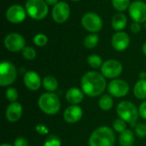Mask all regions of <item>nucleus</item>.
<instances>
[{
	"label": "nucleus",
	"instance_id": "1",
	"mask_svg": "<svg viewBox=\"0 0 146 146\" xmlns=\"http://www.w3.org/2000/svg\"><path fill=\"white\" fill-rule=\"evenodd\" d=\"M81 90L88 97L95 98L103 94L107 87L105 77L96 71L86 73L80 80Z\"/></svg>",
	"mask_w": 146,
	"mask_h": 146
},
{
	"label": "nucleus",
	"instance_id": "2",
	"mask_svg": "<svg viewBox=\"0 0 146 146\" xmlns=\"http://www.w3.org/2000/svg\"><path fill=\"white\" fill-rule=\"evenodd\" d=\"M115 136L114 131L106 126L99 127L90 135L89 146H114Z\"/></svg>",
	"mask_w": 146,
	"mask_h": 146
},
{
	"label": "nucleus",
	"instance_id": "3",
	"mask_svg": "<svg viewBox=\"0 0 146 146\" xmlns=\"http://www.w3.org/2000/svg\"><path fill=\"white\" fill-rule=\"evenodd\" d=\"M38 106L45 115H54L60 111L61 102L58 96L54 92H45L38 98Z\"/></svg>",
	"mask_w": 146,
	"mask_h": 146
},
{
	"label": "nucleus",
	"instance_id": "4",
	"mask_svg": "<svg viewBox=\"0 0 146 146\" xmlns=\"http://www.w3.org/2000/svg\"><path fill=\"white\" fill-rule=\"evenodd\" d=\"M116 112L119 118L124 120L127 123L132 125L133 127L136 126V122L139 117V110L135 104L130 101H122L121 102L116 108Z\"/></svg>",
	"mask_w": 146,
	"mask_h": 146
},
{
	"label": "nucleus",
	"instance_id": "5",
	"mask_svg": "<svg viewBox=\"0 0 146 146\" xmlns=\"http://www.w3.org/2000/svg\"><path fill=\"white\" fill-rule=\"evenodd\" d=\"M26 10L33 19L41 20L47 15L49 9L44 0H27L26 3Z\"/></svg>",
	"mask_w": 146,
	"mask_h": 146
},
{
	"label": "nucleus",
	"instance_id": "6",
	"mask_svg": "<svg viewBox=\"0 0 146 146\" xmlns=\"http://www.w3.org/2000/svg\"><path fill=\"white\" fill-rule=\"evenodd\" d=\"M17 77V71L15 65L9 62L3 61L0 64V86L6 87L12 85Z\"/></svg>",
	"mask_w": 146,
	"mask_h": 146
},
{
	"label": "nucleus",
	"instance_id": "7",
	"mask_svg": "<svg viewBox=\"0 0 146 146\" xmlns=\"http://www.w3.org/2000/svg\"><path fill=\"white\" fill-rule=\"evenodd\" d=\"M123 70V67L119 61L110 59L105 61L101 67V74L108 79L115 80L119 77Z\"/></svg>",
	"mask_w": 146,
	"mask_h": 146
},
{
	"label": "nucleus",
	"instance_id": "8",
	"mask_svg": "<svg viewBox=\"0 0 146 146\" xmlns=\"http://www.w3.org/2000/svg\"><path fill=\"white\" fill-rule=\"evenodd\" d=\"M128 83L121 79L112 80L107 86V90L112 97L115 98H123L127 96L129 92Z\"/></svg>",
	"mask_w": 146,
	"mask_h": 146
},
{
	"label": "nucleus",
	"instance_id": "9",
	"mask_svg": "<svg viewBox=\"0 0 146 146\" xmlns=\"http://www.w3.org/2000/svg\"><path fill=\"white\" fill-rule=\"evenodd\" d=\"M81 23L85 29L92 33L100 31L103 26V21L100 16L93 12L85 14L81 19Z\"/></svg>",
	"mask_w": 146,
	"mask_h": 146
},
{
	"label": "nucleus",
	"instance_id": "10",
	"mask_svg": "<svg viewBox=\"0 0 146 146\" xmlns=\"http://www.w3.org/2000/svg\"><path fill=\"white\" fill-rule=\"evenodd\" d=\"M4 46L9 51L17 52L24 49L25 39L21 34L16 33H12L5 37Z\"/></svg>",
	"mask_w": 146,
	"mask_h": 146
},
{
	"label": "nucleus",
	"instance_id": "11",
	"mask_svg": "<svg viewBox=\"0 0 146 146\" xmlns=\"http://www.w3.org/2000/svg\"><path fill=\"white\" fill-rule=\"evenodd\" d=\"M129 15L132 19L139 23L146 21V3L142 1L133 2L129 6Z\"/></svg>",
	"mask_w": 146,
	"mask_h": 146
},
{
	"label": "nucleus",
	"instance_id": "12",
	"mask_svg": "<svg viewBox=\"0 0 146 146\" xmlns=\"http://www.w3.org/2000/svg\"><path fill=\"white\" fill-rule=\"evenodd\" d=\"M70 15V8L66 2L57 3L52 9V18L57 23L65 22Z\"/></svg>",
	"mask_w": 146,
	"mask_h": 146
},
{
	"label": "nucleus",
	"instance_id": "13",
	"mask_svg": "<svg viewBox=\"0 0 146 146\" xmlns=\"http://www.w3.org/2000/svg\"><path fill=\"white\" fill-rule=\"evenodd\" d=\"M6 17L12 23H21L26 18V11L21 5L14 4L7 9Z\"/></svg>",
	"mask_w": 146,
	"mask_h": 146
},
{
	"label": "nucleus",
	"instance_id": "14",
	"mask_svg": "<svg viewBox=\"0 0 146 146\" xmlns=\"http://www.w3.org/2000/svg\"><path fill=\"white\" fill-rule=\"evenodd\" d=\"M83 116V110L79 105H70L64 110L63 118L66 122L74 124L80 121Z\"/></svg>",
	"mask_w": 146,
	"mask_h": 146
},
{
	"label": "nucleus",
	"instance_id": "15",
	"mask_svg": "<svg viewBox=\"0 0 146 146\" xmlns=\"http://www.w3.org/2000/svg\"><path fill=\"white\" fill-rule=\"evenodd\" d=\"M23 108L22 105L18 102L10 103L6 108L5 117L9 122H16L18 121L22 115Z\"/></svg>",
	"mask_w": 146,
	"mask_h": 146
},
{
	"label": "nucleus",
	"instance_id": "16",
	"mask_svg": "<svg viewBox=\"0 0 146 146\" xmlns=\"http://www.w3.org/2000/svg\"><path fill=\"white\" fill-rule=\"evenodd\" d=\"M25 86L30 91H38L41 86V79L35 71H27L23 77Z\"/></svg>",
	"mask_w": 146,
	"mask_h": 146
},
{
	"label": "nucleus",
	"instance_id": "17",
	"mask_svg": "<svg viewBox=\"0 0 146 146\" xmlns=\"http://www.w3.org/2000/svg\"><path fill=\"white\" fill-rule=\"evenodd\" d=\"M111 43L115 50L123 51L128 47L130 44V38L127 33L124 32H118L113 36Z\"/></svg>",
	"mask_w": 146,
	"mask_h": 146
},
{
	"label": "nucleus",
	"instance_id": "18",
	"mask_svg": "<svg viewBox=\"0 0 146 146\" xmlns=\"http://www.w3.org/2000/svg\"><path fill=\"white\" fill-rule=\"evenodd\" d=\"M65 98L66 100L71 105H77L83 101L84 92L81 89H79L77 87H72L67 91Z\"/></svg>",
	"mask_w": 146,
	"mask_h": 146
},
{
	"label": "nucleus",
	"instance_id": "19",
	"mask_svg": "<svg viewBox=\"0 0 146 146\" xmlns=\"http://www.w3.org/2000/svg\"><path fill=\"white\" fill-rule=\"evenodd\" d=\"M135 142L134 133L132 130L127 129L123 133H120L119 143L121 146H133Z\"/></svg>",
	"mask_w": 146,
	"mask_h": 146
},
{
	"label": "nucleus",
	"instance_id": "20",
	"mask_svg": "<svg viewBox=\"0 0 146 146\" xmlns=\"http://www.w3.org/2000/svg\"><path fill=\"white\" fill-rule=\"evenodd\" d=\"M133 94L134 96L140 99H146V80H139L133 87Z\"/></svg>",
	"mask_w": 146,
	"mask_h": 146
},
{
	"label": "nucleus",
	"instance_id": "21",
	"mask_svg": "<svg viewBox=\"0 0 146 146\" xmlns=\"http://www.w3.org/2000/svg\"><path fill=\"white\" fill-rule=\"evenodd\" d=\"M42 85L48 92H54L58 88L57 80L54 76H51V75L45 76L42 80Z\"/></svg>",
	"mask_w": 146,
	"mask_h": 146
},
{
	"label": "nucleus",
	"instance_id": "22",
	"mask_svg": "<svg viewBox=\"0 0 146 146\" xmlns=\"http://www.w3.org/2000/svg\"><path fill=\"white\" fill-rule=\"evenodd\" d=\"M127 23V19L126 15L122 13H118L114 15L112 19V27L115 30H122L126 27Z\"/></svg>",
	"mask_w": 146,
	"mask_h": 146
},
{
	"label": "nucleus",
	"instance_id": "23",
	"mask_svg": "<svg viewBox=\"0 0 146 146\" xmlns=\"http://www.w3.org/2000/svg\"><path fill=\"white\" fill-rule=\"evenodd\" d=\"M113 105H114V100L111 95L104 94L101 96V98L98 100V106L104 111H108L111 110Z\"/></svg>",
	"mask_w": 146,
	"mask_h": 146
},
{
	"label": "nucleus",
	"instance_id": "24",
	"mask_svg": "<svg viewBox=\"0 0 146 146\" xmlns=\"http://www.w3.org/2000/svg\"><path fill=\"white\" fill-rule=\"evenodd\" d=\"M98 41H99V37L98 34L96 33L89 34L84 39V45L88 49H93L98 45Z\"/></svg>",
	"mask_w": 146,
	"mask_h": 146
},
{
	"label": "nucleus",
	"instance_id": "25",
	"mask_svg": "<svg viewBox=\"0 0 146 146\" xmlns=\"http://www.w3.org/2000/svg\"><path fill=\"white\" fill-rule=\"evenodd\" d=\"M87 62L92 68H101L103 65V60L98 55H91L87 57Z\"/></svg>",
	"mask_w": 146,
	"mask_h": 146
},
{
	"label": "nucleus",
	"instance_id": "26",
	"mask_svg": "<svg viewBox=\"0 0 146 146\" xmlns=\"http://www.w3.org/2000/svg\"><path fill=\"white\" fill-rule=\"evenodd\" d=\"M114 8L118 11H124L130 6V0H112Z\"/></svg>",
	"mask_w": 146,
	"mask_h": 146
},
{
	"label": "nucleus",
	"instance_id": "27",
	"mask_svg": "<svg viewBox=\"0 0 146 146\" xmlns=\"http://www.w3.org/2000/svg\"><path fill=\"white\" fill-rule=\"evenodd\" d=\"M113 128L116 133H121L127 130V122L121 118L115 119L113 122Z\"/></svg>",
	"mask_w": 146,
	"mask_h": 146
},
{
	"label": "nucleus",
	"instance_id": "28",
	"mask_svg": "<svg viewBox=\"0 0 146 146\" xmlns=\"http://www.w3.org/2000/svg\"><path fill=\"white\" fill-rule=\"evenodd\" d=\"M5 97H6L7 100L10 103L16 102V100L18 99V97H19L18 91L15 87H9V88H7V90L5 92Z\"/></svg>",
	"mask_w": 146,
	"mask_h": 146
},
{
	"label": "nucleus",
	"instance_id": "29",
	"mask_svg": "<svg viewBox=\"0 0 146 146\" xmlns=\"http://www.w3.org/2000/svg\"><path fill=\"white\" fill-rule=\"evenodd\" d=\"M43 146H62V140L56 135H50L45 139Z\"/></svg>",
	"mask_w": 146,
	"mask_h": 146
},
{
	"label": "nucleus",
	"instance_id": "30",
	"mask_svg": "<svg viewBox=\"0 0 146 146\" xmlns=\"http://www.w3.org/2000/svg\"><path fill=\"white\" fill-rule=\"evenodd\" d=\"M21 53H22V56L25 59L27 60H29V61H32L33 59H35L36 57V50L32 48V47H24V49L21 50Z\"/></svg>",
	"mask_w": 146,
	"mask_h": 146
},
{
	"label": "nucleus",
	"instance_id": "31",
	"mask_svg": "<svg viewBox=\"0 0 146 146\" xmlns=\"http://www.w3.org/2000/svg\"><path fill=\"white\" fill-rule=\"evenodd\" d=\"M48 42V38L43 33H38L33 38V43L37 46H44Z\"/></svg>",
	"mask_w": 146,
	"mask_h": 146
},
{
	"label": "nucleus",
	"instance_id": "32",
	"mask_svg": "<svg viewBox=\"0 0 146 146\" xmlns=\"http://www.w3.org/2000/svg\"><path fill=\"white\" fill-rule=\"evenodd\" d=\"M135 134L139 138H145L146 137V126L145 124L139 123L135 126Z\"/></svg>",
	"mask_w": 146,
	"mask_h": 146
},
{
	"label": "nucleus",
	"instance_id": "33",
	"mask_svg": "<svg viewBox=\"0 0 146 146\" xmlns=\"http://www.w3.org/2000/svg\"><path fill=\"white\" fill-rule=\"evenodd\" d=\"M35 131L38 134H41V135H47L49 133V132H50L49 128L44 124H38L35 127Z\"/></svg>",
	"mask_w": 146,
	"mask_h": 146
},
{
	"label": "nucleus",
	"instance_id": "34",
	"mask_svg": "<svg viewBox=\"0 0 146 146\" xmlns=\"http://www.w3.org/2000/svg\"><path fill=\"white\" fill-rule=\"evenodd\" d=\"M13 146H28V142L25 138L19 137L15 140Z\"/></svg>",
	"mask_w": 146,
	"mask_h": 146
},
{
	"label": "nucleus",
	"instance_id": "35",
	"mask_svg": "<svg viewBox=\"0 0 146 146\" xmlns=\"http://www.w3.org/2000/svg\"><path fill=\"white\" fill-rule=\"evenodd\" d=\"M139 115H140L143 119L146 120V100H145V101L139 105Z\"/></svg>",
	"mask_w": 146,
	"mask_h": 146
},
{
	"label": "nucleus",
	"instance_id": "36",
	"mask_svg": "<svg viewBox=\"0 0 146 146\" xmlns=\"http://www.w3.org/2000/svg\"><path fill=\"white\" fill-rule=\"evenodd\" d=\"M141 30V26L139 22H136L134 21L133 23H132L131 25V31L133 33H139Z\"/></svg>",
	"mask_w": 146,
	"mask_h": 146
},
{
	"label": "nucleus",
	"instance_id": "37",
	"mask_svg": "<svg viewBox=\"0 0 146 146\" xmlns=\"http://www.w3.org/2000/svg\"><path fill=\"white\" fill-rule=\"evenodd\" d=\"M45 1V3H47V4H49V5H56L58 2V0H44Z\"/></svg>",
	"mask_w": 146,
	"mask_h": 146
},
{
	"label": "nucleus",
	"instance_id": "38",
	"mask_svg": "<svg viewBox=\"0 0 146 146\" xmlns=\"http://www.w3.org/2000/svg\"><path fill=\"white\" fill-rule=\"evenodd\" d=\"M139 79L140 80H146V72L145 71H142L139 74Z\"/></svg>",
	"mask_w": 146,
	"mask_h": 146
},
{
	"label": "nucleus",
	"instance_id": "39",
	"mask_svg": "<svg viewBox=\"0 0 146 146\" xmlns=\"http://www.w3.org/2000/svg\"><path fill=\"white\" fill-rule=\"evenodd\" d=\"M143 52H144V54L146 56V43L143 45Z\"/></svg>",
	"mask_w": 146,
	"mask_h": 146
},
{
	"label": "nucleus",
	"instance_id": "40",
	"mask_svg": "<svg viewBox=\"0 0 146 146\" xmlns=\"http://www.w3.org/2000/svg\"><path fill=\"white\" fill-rule=\"evenodd\" d=\"M0 146H13V145H9V144H7V143H3V144H2Z\"/></svg>",
	"mask_w": 146,
	"mask_h": 146
},
{
	"label": "nucleus",
	"instance_id": "41",
	"mask_svg": "<svg viewBox=\"0 0 146 146\" xmlns=\"http://www.w3.org/2000/svg\"><path fill=\"white\" fill-rule=\"evenodd\" d=\"M72 1H75V2H78V1H80V0H72Z\"/></svg>",
	"mask_w": 146,
	"mask_h": 146
},
{
	"label": "nucleus",
	"instance_id": "42",
	"mask_svg": "<svg viewBox=\"0 0 146 146\" xmlns=\"http://www.w3.org/2000/svg\"><path fill=\"white\" fill-rule=\"evenodd\" d=\"M145 27H146V22H145Z\"/></svg>",
	"mask_w": 146,
	"mask_h": 146
},
{
	"label": "nucleus",
	"instance_id": "43",
	"mask_svg": "<svg viewBox=\"0 0 146 146\" xmlns=\"http://www.w3.org/2000/svg\"><path fill=\"white\" fill-rule=\"evenodd\" d=\"M145 126H146V123H145Z\"/></svg>",
	"mask_w": 146,
	"mask_h": 146
}]
</instances>
